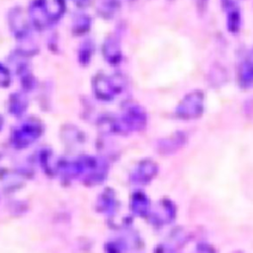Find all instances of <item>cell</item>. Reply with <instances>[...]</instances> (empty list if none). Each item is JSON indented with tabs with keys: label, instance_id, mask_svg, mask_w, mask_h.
<instances>
[{
	"label": "cell",
	"instance_id": "obj_1",
	"mask_svg": "<svg viewBox=\"0 0 253 253\" xmlns=\"http://www.w3.org/2000/svg\"><path fill=\"white\" fill-rule=\"evenodd\" d=\"M94 91L102 97L114 96L120 93L125 87V79L120 74L105 75L99 74L93 80Z\"/></svg>",
	"mask_w": 253,
	"mask_h": 253
},
{
	"label": "cell",
	"instance_id": "obj_2",
	"mask_svg": "<svg viewBox=\"0 0 253 253\" xmlns=\"http://www.w3.org/2000/svg\"><path fill=\"white\" fill-rule=\"evenodd\" d=\"M103 52L106 60L110 64L117 65L121 61L122 53H121L120 44L117 39L113 37H110L109 39H107L103 45Z\"/></svg>",
	"mask_w": 253,
	"mask_h": 253
},
{
	"label": "cell",
	"instance_id": "obj_3",
	"mask_svg": "<svg viewBox=\"0 0 253 253\" xmlns=\"http://www.w3.org/2000/svg\"><path fill=\"white\" fill-rule=\"evenodd\" d=\"M224 8L227 16V29L231 33H237L240 27V12L234 0H224Z\"/></svg>",
	"mask_w": 253,
	"mask_h": 253
},
{
	"label": "cell",
	"instance_id": "obj_4",
	"mask_svg": "<svg viewBox=\"0 0 253 253\" xmlns=\"http://www.w3.org/2000/svg\"><path fill=\"white\" fill-rule=\"evenodd\" d=\"M240 82L242 86L249 87L252 82V65L251 59H245L240 67Z\"/></svg>",
	"mask_w": 253,
	"mask_h": 253
},
{
	"label": "cell",
	"instance_id": "obj_5",
	"mask_svg": "<svg viewBox=\"0 0 253 253\" xmlns=\"http://www.w3.org/2000/svg\"><path fill=\"white\" fill-rule=\"evenodd\" d=\"M93 51V43L91 41H85L84 42H82L79 52H78V59L80 60L81 63L83 64H88L90 58H91V54Z\"/></svg>",
	"mask_w": 253,
	"mask_h": 253
},
{
	"label": "cell",
	"instance_id": "obj_6",
	"mask_svg": "<svg viewBox=\"0 0 253 253\" xmlns=\"http://www.w3.org/2000/svg\"><path fill=\"white\" fill-rule=\"evenodd\" d=\"M117 8L118 6L116 0H101L99 5V10L101 11V14L107 16H112Z\"/></svg>",
	"mask_w": 253,
	"mask_h": 253
},
{
	"label": "cell",
	"instance_id": "obj_7",
	"mask_svg": "<svg viewBox=\"0 0 253 253\" xmlns=\"http://www.w3.org/2000/svg\"><path fill=\"white\" fill-rule=\"evenodd\" d=\"M78 22H80V24L79 23H74V29H75V31L78 33V34H81V33H84V31L86 30V29H88V27H89V25H90V22H89V19H88V17H80L79 19H78Z\"/></svg>",
	"mask_w": 253,
	"mask_h": 253
}]
</instances>
